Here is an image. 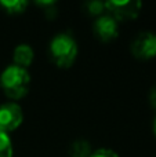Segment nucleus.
<instances>
[{
	"label": "nucleus",
	"mask_w": 156,
	"mask_h": 157,
	"mask_svg": "<svg viewBox=\"0 0 156 157\" xmlns=\"http://www.w3.org/2000/svg\"><path fill=\"white\" fill-rule=\"evenodd\" d=\"M141 2L137 0H126V2H107L105 8L109 11V15H112L116 21H129L138 17L141 11Z\"/></svg>",
	"instance_id": "4"
},
{
	"label": "nucleus",
	"mask_w": 156,
	"mask_h": 157,
	"mask_svg": "<svg viewBox=\"0 0 156 157\" xmlns=\"http://www.w3.org/2000/svg\"><path fill=\"white\" fill-rule=\"evenodd\" d=\"M154 132H155V136H156V117L154 120Z\"/></svg>",
	"instance_id": "14"
},
{
	"label": "nucleus",
	"mask_w": 156,
	"mask_h": 157,
	"mask_svg": "<svg viewBox=\"0 0 156 157\" xmlns=\"http://www.w3.org/2000/svg\"><path fill=\"white\" fill-rule=\"evenodd\" d=\"M86 8H87V11L91 14V15H99V17H101L102 10L105 8V3L90 2V3H87V4H86Z\"/></svg>",
	"instance_id": "11"
},
{
	"label": "nucleus",
	"mask_w": 156,
	"mask_h": 157,
	"mask_svg": "<svg viewBox=\"0 0 156 157\" xmlns=\"http://www.w3.org/2000/svg\"><path fill=\"white\" fill-rule=\"evenodd\" d=\"M14 62L15 66H19L22 69H26L30 63L33 62V58H35V52H33L32 47L28 46V44H19L15 47L14 50Z\"/></svg>",
	"instance_id": "7"
},
{
	"label": "nucleus",
	"mask_w": 156,
	"mask_h": 157,
	"mask_svg": "<svg viewBox=\"0 0 156 157\" xmlns=\"http://www.w3.org/2000/svg\"><path fill=\"white\" fill-rule=\"evenodd\" d=\"M0 6L7 11L8 14H21L22 11H25L28 3L22 2V0H13V2H0Z\"/></svg>",
	"instance_id": "9"
},
{
	"label": "nucleus",
	"mask_w": 156,
	"mask_h": 157,
	"mask_svg": "<svg viewBox=\"0 0 156 157\" xmlns=\"http://www.w3.org/2000/svg\"><path fill=\"white\" fill-rule=\"evenodd\" d=\"M13 144L8 134L0 131V157H13Z\"/></svg>",
	"instance_id": "10"
},
{
	"label": "nucleus",
	"mask_w": 156,
	"mask_h": 157,
	"mask_svg": "<svg viewBox=\"0 0 156 157\" xmlns=\"http://www.w3.org/2000/svg\"><path fill=\"white\" fill-rule=\"evenodd\" d=\"M24 121V112L15 102H7L0 106V131L4 134L15 131Z\"/></svg>",
	"instance_id": "3"
},
{
	"label": "nucleus",
	"mask_w": 156,
	"mask_h": 157,
	"mask_svg": "<svg viewBox=\"0 0 156 157\" xmlns=\"http://www.w3.org/2000/svg\"><path fill=\"white\" fill-rule=\"evenodd\" d=\"M90 157H119V155L115 150H111V149H98L91 153Z\"/></svg>",
	"instance_id": "12"
},
{
	"label": "nucleus",
	"mask_w": 156,
	"mask_h": 157,
	"mask_svg": "<svg viewBox=\"0 0 156 157\" xmlns=\"http://www.w3.org/2000/svg\"><path fill=\"white\" fill-rule=\"evenodd\" d=\"M149 103L154 109H156V84L151 88L149 91Z\"/></svg>",
	"instance_id": "13"
},
{
	"label": "nucleus",
	"mask_w": 156,
	"mask_h": 157,
	"mask_svg": "<svg viewBox=\"0 0 156 157\" xmlns=\"http://www.w3.org/2000/svg\"><path fill=\"white\" fill-rule=\"evenodd\" d=\"M131 52L138 59H151L156 57V33L141 32L133 40Z\"/></svg>",
	"instance_id": "5"
},
{
	"label": "nucleus",
	"mask_w": 156,
	"mask_h": 157,
	"mask_svg": "<svg viewBox=\"0 0 156 157\" xmlns=\"http://www.w3.org/2000/svg\"><path fill=\"white\" fill-rule=\"evenodd\" d=\"M71 157H90L91 156V146L86 141H76L72 144L69 149Z\"/></svg>",
	"instance_id": "8"
},
{
	"label": "nucleus",
	"mask_w": 156,
	"mask_h": 157,
	"mask_svg": "<svg viewBox=\"0 0 156 157\" xmlns=\"http://www.w3.org/2000/svg\"><path fill=\"white\" fill-rule=\"evenodd\" d=\"M50 57L60 68H69L77 55V46L75 39L68 33H60L50 43Z\"/></svg>",
	"instance_id": "2"
},
{
	"label": "nucleus",
	"mask_w": 156,
	"mask_h": 157,
	"mask_svg": "<svg viewBox=\"0 0 156 157\" xmlns=\"http://www.w3.org/2000/svg\"><path fill=\"white\" fill-rule=\"evenodd\" d=\"M30 77L26 69L11 65L3 71L0 76V86L10 99H21L29 91Z\"/></svg>",
	"instance_id": "1"
},
{
	"label": "nucleus",
	"mask_w": 156,
	"mask_h": 157,
	"mask_svg": "<svg viewBox=\"0 0 156 157\" xmlns=\"http://www.w3.org/2000/svg\"><path fill=\"white\" fill-rule=\"evenodd\" d=\"M94 35L101 41H111L115 40L119 35V22L112 15H101L94 22Z\"/></svg>",
	"instance_id": "6"
}]
</instances>
